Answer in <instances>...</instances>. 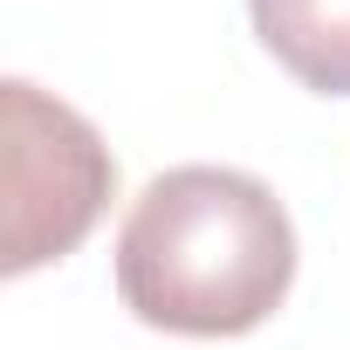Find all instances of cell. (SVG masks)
I'll use <instances>...</instances> for the list:
<instances>
[{
  "label": "cell",
  "instance_id": "3",
  "mask_svg": "<svg viewBox=\"0 0 350 350\" xmlns=\"http://www.w3.org/2000/svg\"><path fill=\"white\" fill-rule=\"evenodd\" d=\"M261 49L316 96H350V0H247Z\"/></svg>",
  "mask_w": 350,
  "mask_h": 350
},
{
  "label": "cell",
  "instance_id": "2",
  "mask_svg": "<svg viewBox=\"0 0 350 350\" xmlns=\"http://www.w3.org/2000/svg\"><path fill=\"white\" fill-rule=\"evenodd\" d=\"M0 158H8V275H35L90 241L117 193V158L83 110L8 76L0 83Z\"/></svg>",
  "mask_w": 350,
  "mask_h": 350
},
{
  "label": "cell",
  "instance_id": "1",
  "mask_svg": "<svg viewBox=\"0 0 350 350\" xmlns=\"http://www.w3.org/2000/svg\"><path fill=\"white\" fill-rule=\"evenodd\" d=\"M295 282L288 206L234 165H172L117 227V295L172 336H247Z\"/></svg>",
  "mask_w": 350,
  "mask_h": 350
}]
</instances>
